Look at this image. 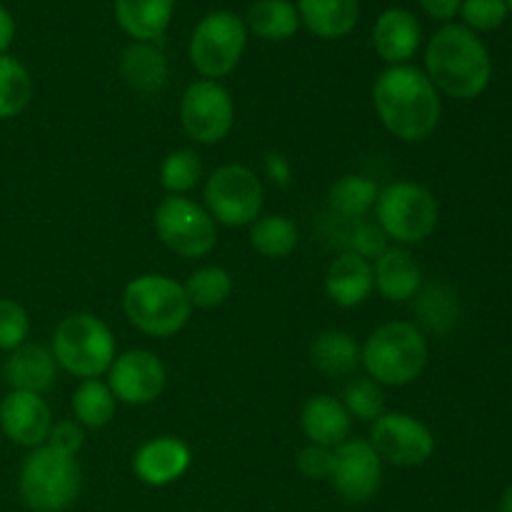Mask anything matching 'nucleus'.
<instances>
[{"mask_svg": "<svg viewBox=\"0 0 512 512\" xmlns=\"http://www.w3.org/2000/svg\"><path fill=\"white\" fill-rule=\"evenodd\" d=\"M378 118L395 138L420 143L435 133L443 103L428 75L413 65H393L383 70L373 88Z\"/></svg>", "mask_w": 512, "mask_h": 512, "instance_id": "nucleus-1", "label": "nucleus"}, {"mask_svg": "<svg viewBox=\"0 0 512 512\" xmlns=\"http://www.w3.org/2000/svg\"><path fill=\"white\" fill-rule=\"evenodd\" d=\"M425 68L438 93L458 100H473L488 90L493 60L478 33L465 25L448 23L430 38Z\"/></svg>", "mask_w": 512, "mask_h": 512, "instance_id": "nucleus-2", "label": "nucleus"}, {"mask_svg": "<svg viewBox=\"0 0 512 512\" xmlns=\"http://www.w3.org/2000/svg\"><path fill=\"white\" fill-rule=\"evenodd\" d=\"M360 363L378 385L413 383L428 365V338L423 330L405 320L380 325L360 350Z\"/></svg>", "mask_w": 512, "mask_h": 512, "instance_id": "nucleus-3", "label": "nucleus"}, {"mask_svg": "<svg viewBox=\"0 0 512 512\" xmlns=\"http://www.w3.org/2000/svg\"><path fill=\"white\" fill-rule=\"evenodd\" d=\"M123 310L130 323L153 338H170L190 318V305L185 288L165 275H140L130 280L123 293Z\"/></svg>", "mask_w": 512, "mask_h": 512, "instance_id": "nucleus-4", "label": "nucleus"}, {"mask_svg": "<svg viewBox=\"0 0 512 512\" xmlns=\"http://www.w3.org/2000/svg\"><path fill=\"white\" fill-rule=\"evenodd\" d=\"M20 498L35 512H63L80 493V468L73 455L50 445L33 448L20 468Z\"/></svg>", "mask_w": 512, "mask_h": 512, "instance_id": "nucleus-5", "label": "nucleus"}, {"mask_svg": "<svg viewBox=\"0 0 512 512\" xmlns=\"http://www.w3.org/2000/svg\"><path fill=\"white\" fill-rule=\"evenodd\" d=\"M55 363L70 375L98 380L115 360V338L108 325L90 313L68 315L53 333Z\"/></svg>", "mask_w": 512, "mask_h": 512, "instance_id": "nucleus-6", "label": "nucleus"}, {"mask_svg": "<svg viewBox=\"0 0 512 512\" xmlns=\"http://www.w3.org/2000/svg\"><path fill=\"white\" fill-rule=\"evenodd\" d=\"M378 225L385 238H393L400 245L425 243L438 228L440 208L435 195L418 183H393L380 190Z\"/></svg>", "mask_w": 512, "mask_h": 512, "instance_id": "nucleus-7", "label": "nucleus"}, {"mask_svg": "<svg viewBox=\"0 0 512 512\" xmlns=\"http://www.w3.org/2000/svg\"><path fill=\"white\" fill-rule=\"evenodd\" d=\"M248 43L245 20L235 13L218 10L195 25L190 38V63L205 80H218L238 68Z\"/></svg>", "mask_w": 512, "mask_h": 512, "instance_id": "nucleus-8", "label": "nucleus"}, {"mask_svg": "<svg viewBox=\"0 0 512 512\" xmlns=\"http://www.w3.org/2000/svg\"><path fill=\"white\" fill-rule=\"evenodd\" d=\"M205 205L215 223L243 228L263 210V183L245 165H223L205 183Z\"/></svg>", "mask_w": 512, "mask_h": 512, "instance_id": "nucleus-9", "label": "nucleus"}, {"mask_svg": "<svg viewBox=\"0 0 512 512\" xmlns=\"http://www.w3.org/2000/svg\"><path fill=\"white\" fill-rule=\"evenodd\" d=\"M155 233L180 258H203L218 243L208 210L183 195H170L155 208Z\"/></svg>", "mask_w": 512, "mask_h": 512, "instance_id": "nucleus-10", "label": "nucleus"}, {"mask_svg": "<svg viewBox=\"0 0 512 512\" xmlns=\"http://www.w3.org/2000/svg\"><path fill=\"white\" fill-rule=\"evenodd\" d=\"M370 445L380 460L398 468H418L435 453V438L425 423L408 413H383L370 428Z\"/></svg>", "mask_w": 512, "mask_h": 512, "instance_id": "nucleus-11", "label": "nucleus"}, {"mask_svg": "<svg viewBox=\"0 0 512 512\" xmlns=\"http://www.w3.org/2000/svg\"><path fill=\"white\" fill-rule=\"evenodd\" d=\"M180 120L185 133L198 143H220L233 128V98L218 80H198L185 90L180 100Z\"/></svg>", "mask_w": 512, "mask_h": 512, "instance_id": "nucleus-12", "label": "nucleus"}, {"mask_svg": "<svg viewBox=\"0 0 512 512\" xmlns=\"http://www.w3.org/2000/svg\"><path fill=\"white\" fill-rule=\"evenodd\" d=\"M330 483L345 503H368L378 495L383 483V460L375 453L370 440L353 438L335 448Z\"/></svg>", "mask_w": 512, "mask_h": 512, "instance_id": "nucleus-13", "label": "nucleus"}, {"mask_svg": "<svg viewBox=\"0 0 512 512\" xmlns=\"http://www.w3.org/2000/svg\"><path fill=\"white\" fill-rule=\"evenodd\" d=\"M108 388L115 400L128 405H148L165 390V368L158 355L148 350H128L115 355L108 370Z\"/></svg>", "mask_w": 512, "mask_h": 512, "instance_id": "nucleus-14", "label": "nucleus"}, {"mask_svg": "<svg viewBox=\"0 0 512 512\" xmlns=\"http://www.w3.org/2000/svg\"><path fill=\"white\" fill-rule=\"evenodd\" d=\"M0 430L20 448H40L48 443L53 415L40 395L10 390L0 403Z\"/></svg>", "mask_w": 512, "mask_h": 512, "instance_id": "nucleus-15", "label": "nucleus"}, {"mask_svg": "<svg viewBox=\"0 0 512 512\" xmlns=\"http://www.w3.org/2000/svg\"><path fill=\"white\" fill-rule=\"evenodd\" d=\"M190 460H193L190 458V448L183 440L163 435V438L148 440L145 445H140L133 458V470L140 483L163 488V485L175 483V480L188 473Z\"/></svg>", "mask_w": 512, "mask_h": 512, "instance_id": "nucleus-16", "label": "nucleus"}, {"mask_svg": "<svg viewBox=\"0 0 512 512\" xmlns=\"http://www.w3.org/2000/svg\"><path fill=\"white\" fill-rule=\"evenodd\" d=\"M418 18L405 8H388L380 13L378 23L373 28V45L380 58L390 65H405L420 48Z\"/></svg>", "mask_w": 512, "mask_h": 512, "instance_id": "nucleus-17", "label": "nucleus"}, {"mask_svg": "<svg viewBox=\"0 0 512 512\" xmlns=\"http://www.w3.org/2000/svg\"><path fill=\"white\" fill-rule=\"evenodd\" d=\"M55 375H58V363L53 350L43 345H20L3 365L5 383L10 385V390L20 393L43 395L45 390L53 388Z\"/></svg>", "mask_w": 512, "mask_h": 512, "instance_id": "nucleus-18", "label": "nucleus"}, {"mask_svg": "<svg viewBox=\"0 0 512 512\" xmlns=\"http://www.w3.org/2000/svg\"><path fill=\"white\" fill-rule=\"evenodd\" d=\"M375 288L373 265L368 258L358 253H343L330 263L328 275H325V290L330 300L340 308H355L370 298Z\"/></svg>", "mask_w": 512, "mask_h": 512, "instance_id": "nucleus-19", "label": "nucleus"}, {"mask_svg": "<svg viewBox=\"0 0 512 512\" xmlns=\"http://www.w3.org/2000/svg\"><path fill=\"white\" fill-rule=\"evenodd\" d=\"M373 278L375 288L390 303L413 300L423 288V270H420L418 260L403 248H385V253L375 258Z\"/></svg>", "mask_w": 512, "mask_h": 512, "instance_id": "nucleus-20", "label": "nucleus"}, {"mask_svg": "<svg viewBox=\"0 0 512 512\" xmlns=\"http://www.w3.org/2000/svg\"><path fill=\"white\" fill-rule=\"evenodd\" d=\"M300 423H303V433L308 435L310 443L335 450L350 438L353 418L345 410L343 400L333 398V395H315L303 405Z\"/></svg>", "mask_w": 512, "mask_h": 512, "instance_id": "nucleus-21", "label": "nucleus"}, {"mask_svg": "<svg viewBox=\"0 0 512 512\" xmlns=\"http://www.w3.org/2000/svg\"><path fill=\"white\" fill-rule=\"evenodd\" d=\"M175 0H115V20L135 43H153L168 30Z\"/></svg>", "mask_w": 512, "mask_h": 512, "instance_id": "nucleus-22", "label": "nucleus"}, {"mask_svg": "<svg viewBox=\"0 0 512 512\" xmlns=\"http://www.w3.org/2000/svg\"><path fill=\"white\" fill-rule=\"evenodd\" d=\"M298 15L305 28L325 40L345 38L358 25V0H298Z\"/></svg>", "mask_w": 512, "mask_h": 512, "instance_id": "nucleus-23", "label": "nucleus"}, {"mask_svg": "<svg viewBox=\"0 0 512 512\" xmlns=\"http://www.w3.org/2000/svg\"><path fill=\"white\" fill-rule=\"evenodd\" d=\"M120 73L130 88L153 95L168 83V60L153 43H133L120 58Z\"/></svg>", "mask_w": 512, "mask_h": 512, "instance_id": "nucleus-24", "label": "nucleus"}, {"mask_svg": "<svg viewBox=\"0 0 512 512\" xmlns=\"http://www.w3.org/2000/svg\"><path fill=\"white\" fill-rule=\"evenodd\" d=\"M310 360L330 378H348L360 365V348L345 330H325L310 345Z\"/></svg>", "mask_w": 512, "mask_h": 512, "instance_id": "nucleus-25", "label": "nucleus"}, {"mask_svg": "<svg viewBox=\"0 0 512 512\" xmlns=\"http://www.w3.org/2000/svg\"><path fill=\"white\" fill-rule=\"evenodd\" d=\"M245 28L263 40H288L300 28L298 8L290 0H258L248 8Z\"/></svg>", "mask_w": 512, "mask_h": 512, "instance_id": "nucleus-26", "label": "nucleus"}, {"mask_svg": "<svg viewBox=\"0 0 512 512\" xmlns=\"http://www.w3.org/2000/svg\"><path fill=\"white\" fill-rule=\"evenodd\" d=\"M378 185L363 175H343L330 188V208L348 220H360L378 203Z\"/></svg>", "mask_w": 512, "mask_h": 512, "instance_id": "nucleus-27", "label": "nucleus"}, {"mask_svg": "<svg viewBox=\"0 0 512 512\" xmlns=\"http://www.w3.org/2000/svg\"><path fill=\"white\" fill-rule=\"evenodd\" d=\"M33 98V78L13 55H0V120L18 118Z\"/></svg>", "mask_w": 512, "mask_h": 512, "instance_id": "nucleus-28", "label": "nucleus"}, {"mask_svg": "<svg viewBox=\"0 0 512 512\" xmlns=\"http://www.w3.org/2000/svg\"><path fill=\"white\" fill-rule=\"evenodd\" d=\"M298 228L285 215H265L250 228V243L265 258H285L298 248Z\"/></svg>", "mask_w": 512, "mask_h": 512, "instance_id": "nucleus-29", "label": "nucleus"}, {"mask_svg": "<svg viewBox=\"0 0 512 512\" xmlns=\"http://www.w3.org/2000/svg\"><path fill=\"white\" fill-rule=\"evenodd\" d=\"M75 423L85 428H105L115 418V395L100 380H83L73 393Z\"/></svg>", "mask_w": 512, "mask_h": 512, "instance_id": "nucleus-30", "label": "nucleus"}, {"mask_svg": "<svg viewBox=\"0 0 512 512\" xmlns=\"http://www.w3.org/2000/svg\"><path fill=\"white\" fill-rule=\"evenodd\" d=\"M183 288L190 305H195V308H218L233 293V278L225 268L208 265V268L195 270Z\"/></svg>", "mask_w": 512, "mask_h": 512, "instance_id": "nucleus-31", "label": "nucleus"}, {"mask_svg": "<svg viewBox=\"0 0 512 512\" xmlns=\"http://www.w3.org/2000/svg\"><path fill=\"white\" fill-rule=\"evenodd\" d=\"M415 310L425 328H430L433 333H448L458 318V300H455L453 290L443 288V285H430L428 290L418 293Z\"/></svg>", "mask_w": 512, "mask_h": 512, "instance_id": "nucleus-32", "label": "nucleus"}, {"mask_svg": "<svg viewBox=\"0 0 512 512\" xmlns=\"http://www.w3.org/2000/svg\"><path fill=\"white\" fill-rule=\"evenodd\" d=\"M203 178V165L193 150H173L160 165V183L170 195H183L193 190Z\"/></svg>", "mask_w": 512, "mask_h": 512, "instance_id": "nucleus-33", "label": "nucleus"}, {"mask_svg": "<svg viewBox=\"0 0 512 512\" xmlns=\"http://www.w3.org/2000/svg\"><path fill=\"white\" fill-rule=\"evenodd\" d=\"M343 405L350 418L378 420L385 413V395L373 378H355L345 385Z\"/></svg>", "mask_w": 512, "mask_h": 512, "instance_id": "nucleus-34", "label": "nucleus"}, {"mask_svg": "<svg viewBox=\"0 0 512 512\" xmlns=\"http://www.w3.org/2000/svg\"><path fill=\"white\" fill-rule=\"evenodd\" d=\"M508 13L505 0H463L460 5L465 28H470L473 33H493L505 23Z\"/></svg>", "mask_w": 512, "mask_h": 512, "instance_id": "nucleus-35", "label": "nucleus"}, {"mask_svg": "<svg viewBox=\"0 0 512 512\" xmlns=\"http://www.w3.org/2000/svg\"><path fill=\"white\" fill-rule=\"evenodd\" d=\"M30 333V320L23 305L15 300L0 298V350L13 353L15 348L25 345Z\"/></svg>", "mask_w": 512, "mask_h": 512, "instance_id": "nucleus-36", "label": "nucleus"}, {"mask_svg": "<svg viewBox=\"0 0 512 512\" xmlns=\"http://www.w3.org/2000/svg\"><path fill=\"white\" fill-rule=\"evenodd\" d=\"M335 465V450L323 445H308L298 453V470L310 480H330Z\"/></svg>", "mask_w": 512, "mask_h": 512, "instance_id": "nucleus-37", "label": "nucleus"}, {"mask_svg": "<svg viewBox=\"0 0 512 512\" xmlns=\"http://www.w3.org/2000/svg\"><path fill=\"white\" fill-rule=\"evenodd\" d=\"M85 443V433L83 428H80V423H75V420H63V423L53 425V430H50L48 435V443L50 448L60 450V453L65 455H78L80 448H83Z\"/></svg>", "mask_w": 512, "mask_h": 512, "instance_id": "nucleus-38", "label": "nucleus"}, {"mask_svg": "<svg viewBox=\"0 0 512 512\" xmlns=\"http://www.w3.org/2000/svg\"><path fill=\"white\" fill-rule=\"evenodd\" d=\"M385 233L380 230V225L360 223L353 233V253L363 255V258H378L380 253H385Z\"/></svg>", "mask_w": 512, "mask_h": 512, "instance_id": "nucleus-39", "label": "nucleus"}, {"mask_svg": "<svg viewBox=\"0 0 512 512\" xmlns=\"http://www.w3.org/2000/svg\"><path fill=\"white\" fill-rule=\"evenodd\" d=\"M460 5H463V0H420V8L430 18L443 20V23H448V20H453L460 13Z\"/></svg>", "mask_w": 512, "mask_h": 512, "instance_id": "nucleus-40", "label": "nucleus"}, {"mask_svg": "<svg viewBox=\"0 0 512 512\" xmlns=\"http://www.w3.org/2000/svg\"><path fill=\"white\" fill-rule=\"evenodd\" d=\"M265 170H268L270 178L278 185L290 183V163L280 153H270L268 160H265Z\"/></svg>", "mask_w": 512, "mask_h": 512, "instance_id": "nucleus-41", "label": "nucleus"}, {"mask_svg": "<svg viewBox=\"0 0 512 512\" xmlns=\"http://www.w3.org/2000/svg\"><path fill=\"white\" fill-rule=\"evenodd\" d=\"M15 38V18L10 15L8 8L0 5V55L8 53V48L13 45Z\"/></svg>", "mask_w": 512, "mask_h": 512, "instance_id": "nucleus-42", "label": "nucleus"}, {"mask_svg": "<svg viewBox=\"0 0 512 512\" xmlns=\"http://www.w3.org/2000/svg\"><path fill=\"white\" fill-rule=\"evenodd\" d=\"M500 512H512V483L503 490V498H500Z\"/></svg>", "mask_w": 512, "mask_h": 512, "instance_id": "nucleus-43", "label": "nucleus"}, {"mask_svg": "<svg viewBox=\"0 0 512 512\" xmlns=\"http://www.w3.org/2000/svg\"><path fill=\"white\" fill-rule=\"evenodd\" d=\"M505 3H508V10H512V0H505Z\"/></svg>", "mask_w": 512, "mask_h": 512, "instance_id": "nucleus-44", "label": "nucleus"}]
</instances>
